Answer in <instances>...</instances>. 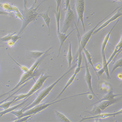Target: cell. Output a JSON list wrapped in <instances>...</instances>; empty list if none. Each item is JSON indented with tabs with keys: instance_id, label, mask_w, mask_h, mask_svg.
Instances as JSON below:
<instances>
[{
	"instance_id": "6da1fadb",
	"label": "cell",
	"mask_w": 122,
	"mask_h": 122,
	"mask_svg": "<svg viewBox=\"0 0 122 122\" xmlns=\"http://www.w3.org/2000/svg\"><path fill=\"white\" fill-rule=\"evenodd\" d=\"M122 7V6H121L116 8L111 13L107 16L106 17L103 19L100 22H99L94 27L91 29L89 31L87 32L81 38L80 37V34H79V31H78L79 34L78 33V35L79 36V37H78V38L79 41V48L78 51H77V54L76 55V59L77 58V66H81V65L82 60V53L83 51V50L84 48H86L87 44H88V43L89 41L92 36L93 35V33H94V31L101 23L104 22L108 17L110 16L111 15H112L113 13H114L115 11H117L118 9H120Z\"/></svg>"
},
{
	"instance_id": "7a4b0ae2",
	"label": "cell",
	"mask_w": 122,
	"mask_h": 122,
	"mask_svg": "<svg viewBox=\"0 0 122 122\" xmlns=\"http://www.w3.org/2000/svg\"><path fill=\"white\" fill-rule=\"evenodd\" d=\"M49 52V51H48L46 52L41 57L36 60V61L34 63L31 67L29 68V71L28 72L26 73H23L17 84L11 90L6 93H4L5 96L9 94L14 91H15L20 87L23 86L27 82L29 81L32 79H34L36 76H38V68L40 64L46 57L49 55L48 53Z\"/></svg>"
},
{
	"instance_id": "3957f363",
	"label": "cell",
	"mask_w": 122,
	"mask_h": 122,
	"mask_svg": "<svg viewBox=\"0 0 122 122\" xmlns=\"http://www.w3.org/2000/svg\"><path fill=\"white\" fill-rule=\"evenodd\" d=\"M42 3L39 4L36 8H34L33 4L31 7L28 8L27 7V0H24V9L21 10H20L24 18V20L22 26L18 33L19 35L22 34L30 23L35 21L39 16L38 10H39V7Z\"/></svg>"
},
{
	"instance_id": "277c9868",
	"label": "cell",
	"mask_w": 122,
	"mask_h": 122,
	"mask_svg": "<svg viewBox=\"0 0 122 122\" xmlns=\"http://www.w3.org/2000/svg\"><path fill=\"white\" fill-rule=\"evenodd\" d=\"M77 66V64H76L74 65L73 67L70 68L69 70L67 71L65 73L62 75V76L60 77L58 79H57L55 82H53L52 84L50 85L49 86L46 87L45 89L43 90L41 92L39 93L38 96L32 102H31L29 105L26 106L25 107L23 108L24 109V112L28 110V109L32 108L33 107L37 105H39L41 103L42 101H43L49 95L51 92L52 91L54 87L56 86L59 82L62 79H63L67 74L69 73L70 72H71L72 70H73Z\"/></svg>"
},
{
	"instance_id": "5b68a950",
	"label": "cell",
	"mask_w": 122,
	"mask_h": 122,
	"mask_svg": "<svg viewBox=\"0 0 122 122\" xmlns=\"http://www.w3.org/2000/svg\"><path fill=\"white\" fill-rule=\"evenodd\" d=\"M51 77H52V76H51L44 74L43 73H42L28 92L25 94H20L15 97V103L28 98L29 97H31L41 88L46 80Z\"/></svg>"
},
{
	"instance_id": "8992f818",
	"label": "cell",
	"mask_w": 122,
	"mask_h": 122,
	"mask_svg": "<svg viewBox=\"0 0 122 122\" xmlns=\"http://www.w3.org/2000/svg\"><path fill=\"white\" fill-rule=\"evenodd\" d=\"M55 13V18H56V25L57 34L58 37L60 42V46L59 50L58 55L57 57H58L60 55L61 50L62 49V47L64 45L65 42L67 40L68 37L74 31V30L76 29H74L72 30L70 32L68 35L66 33H64L61 32L60 31V18H61V10H59L58 12H54Z\"/></svg>"
},
{
	"instance_id": "52a82bcc",
	"label": "cell",
	"mask_w": 122,
	"mask_h": 122,
	"mask_svg": "<svg viewBox=\"0 0 122 122\" xmlns=\"http://www.w3.org/2000/svg\"><path fill=\"white\" fill-rule=\"evenodd\" d=\"M122 97L115 98L111 100L104 101L94 105L93 109L91 112V114L97 115L100 113L101 111L106 110L107 108L112 105L120 101Z\"/></svg>"
},
{
	"instance_id": "ba28073f",
	"label": "cell",
	"mask_w": 122,
	"mask_h": 122,
	"mask_svg": "<svg viewBox=\"0 0 122 122\" xmlns=\"http://www.w3.org/2000/svg\"><path fill=\"white\" fill-rule=\"evenodd\" d=\"M75 7L76 11L78 18L77 25L81 22L84 31H85V27L84 22V14L85 10V0H75Z\"/></svg>"
},
{
	"instance_id": "9c48e42d",
	"label": "cell",
	"mask_w": 122,
	"mask_h": 122,
	"mask_svg": "<svg viewBox=\"0 0 122 122\" xmlns=\"http://www.w3.org/2000/svg\"><path fill=\"white\" fill-rule=\"evenodd\" d=\"M65 19L63 23L61 32L66 33L70 27L71 23L74 20V14L73 11L71 9L70 6H69L66 11Z\"/></svg>"
},
{
	"instance_id": "30bf717a",
	"label": "cell",
	"mask_w": 122,
	"mask_h": 122,
	"mask_svg": "<svg viewBox=\"0 0 122 122\" xmlns=\"http://www.w3.org/2000/svg\"><path fill=\"white\" fill-rule=\"evenodd\" d=\"M122 114V109L119 111L112 113H99L97 114L94 115L92 116L88 117H82V119L80 121V122H82L83 121L86 120H91L94 119H105L111 117L116 116L118 115Z\"/></svg>"
},
{
	"instance_id": "8fae6325",
	"label": "cell",
	"mask_w": 122,
	"mask_h": 122,
	"mask_svg": "<svg viewBox=\"0 0 122 122\" xmlns=\"http://www.w3.org/2000/svg\"><path fill=\"white\" fill-rule=\"evenodd\" d=\"M121 10H122V7L118 9L117 10V12L112 16L109 19L107 20V21L104 22L99 27H98L97 29H96L93 33V35L97 33L101 30H103V29L105 28L106 27L109 25L110 23L115 21L120 17H122V13L121 11Z\"/></svg>"
},
{
	"instance_id": "7c38bea8",
	"label": "cell",
	"mask_w": 122,
	"mask_h": 122,
	"mask_svg": "<svg viewBox=\"0 0 122 122\" xmlns=\"http://www.w3.org/2000/svg\"><path fill=\"white\" fill-rule=\"evenodd\" d=\"M84 60L85 62V70H86V74L85 75V80L86 81V83L91 93L97 98V99L98 98L96 96V94L94 93V91L92 88V76L91 75L90 72V71L89 69V66L87 62V60H86V58L85 55H84Z\"/></svg>"
},
{
	"instance_id": "4fadbf2b",
	"label": "cell",
	"mask_w": 122,
	"mask_h": 122,
	"mask_svg": "<svg viewBox=\"0 0 122 122\" xmlns=\"http://www.w3.org/2000/svg\"><path fill=\"white\" fill-rule=\"evenodd\" d=\"M83 67H79L77 66L76 67L74 73L73 74L72 76L70 77V79L67 82L64 88H63V90L61 91V92L59 94V95L57 97H56V98L55 99H54V100H52V101H55L56 100L61 96H62V94H63V93L67 89V88H68L71 84H72V83L75 80L76 75H77V74L80 72L82 68Z\"/></svg>"
},
{
	"instance_id": "5bb4252c",
	"label": "cell",
	"mask_w": 122,
	"mask_h": 122,
	"mask_svg": "<svg viewBox=\"0 0 122 122\" xmlns=\"http://www.w3.org/2000/svg\"><path fill=\"white\" fill-rule=\"evenodd\" d=\"M102 60H103V64H102V67L99 71H97L98 76L99 77L100 76L102 75L104 72L105 73L107 79H111L110 74H109V69H108V66L107 63L106 58L105 54L102 56Z\"/></svg>"
},
{
	"instance_id": "9a60e30c",
	"label": "cell",
	"mask_w": 122,
	"mask_h": 122,
	"mask_svg": "<svg viewBox=\"0 0 122 122\" xmlns=\"http://www.w3.org/2000/svg\"><path fill=\"white\" fill-rule=\"evenodd\" d=\"M0 8L3 10L4 11L10 13V12H19L21 13L20 10L16 6H13L12 4L8 3L5 2L3 3H0Z\"/></svg>"
},
{
	"instance_id": "2e32d148",
	"label": "cell",
	"mask_w": 122,
	"mask_h": 122,
	"mask_svg": "<svg viewBox=\"0 0 122 122\" xmlns=\"http://www.w3.org/2000/svg\"><path fill=\"white\" fill-rule=\"evenodd\" d=\"M119 20H118L116 23L115 25H114L113 27L111 28V29H110V31L108 32V33L105 36L104 40H103V42L102 43V44L101 45V54L102 56L104 55L105 54V50L106 47L107 45L108 41H109V39H110V36H111V34L112 33V32L114 28H115V26H116L117 25V23H118V22H119Z\"/></svg>"
},
{
	"instance_id": "e0dca14e",
	"label": "cell",
	"mask_w": 122,
	"mask_h": 122,
	"mask_svg": "<svg viewBox=\"0 0 122 122\" xmlns=\"http://www.w3.org/2000/svg\"><path fill=\"white\" fill-rule=\"evenodd\" d=\"M122 36H121V39L118 42V43L117 44L115 47L114 50L113 51V53L111 54L110 57L108 59L107 61V63L109 65V64L111 63L112 61L114 58L119 53L120 51H122Z\"/></svg>"
},
{
	"instance_id": "ac0fdd59",
	"label": "cell",
	"mask_w": 122,
	"mask_h": 122,
	"mask_svg": "<svg viewBox=\"0 0 122 122\" xmlns=\"http://www.w3.org/2000/svg\"><path fill=\"white\" fill-rule=\"evenodd\" d=\"M122 94H114L113 92V91L111 90L107 94L104 96L103 98H102L101 99L92 104L91 106H94V105H96L102 101H104L111 100L117 97L122 96Z\"/></svg>"
},
{
	"instance_id": "d6986e66",
	"label": "cell",
	"mask_w": 122,
	"mask_h": 122,
	"mask_svg": "<svg viewBox=\"0 0 122 122\" xmlns=\"http://www.w3.org/2000/svg\"><path fill=\"white\" fill-rule=\"evenodd\" d=\"M28 98L25 100L24 101L22 102V103H20V104H18V105L13 106L11 107H10L9 108H8L7 109L4 110V111L0 112V117H1L3 116L6 114L9 113H10L12 111H15L16 109H18L20 107H21L22 106L24 105L28 101Z\"/></svg>"
},
{
	"instance_id": "ffe728a7",
	"label": "cell",
	"mask_w": 122,
	"mask_h": 122,
	"mask_svg": "<svg viewBox=\"0 0 122 122\" xmlns=\"http://www.w3.org/2000/svg\"><path fill=\"white\" fill-rule=\"evenodd\" d=\"M50 8L46 12L43 13H39V16L41 17L43 19L46 25L48 28L49 32H50V26L51 22V19L49 15Z\"/></svg>"
},
{
	"instance_id": "44dd1931",
	"label": "cell",
	"mask_w": 122,
	"mask_h": 122,
	"mask_svg": "<svg viewBox=\"0 0 122 122\" xmlns=\"http://www.w3.org/2000/svg\"><path fill=\"white\" fill-rule=\"evenodd\" d=\"M53 47H50L48 49L44 51H30V53H31V57L35 59L36 60L39 59L43 55H44L46 52L49 51L51 50L53 48Z\"/></svg>"
},
{
	"instance_id": "7402d4cb",
	"label": "cell",
	"mask_w": 122,
	"mask_h": 122,
	"mask_svg": "<svg viewBox=\"0 0 122 122\" xmlns=\"http://www.w3.org/2000/svg\"><path fill=\"white\" fill-rule=\"evenodd\" d=\"M83 51L84 53L85 56L86 57V59L88 60V63L92 66V67L93 68V69H94L95 72H96V74L98 76V80H99V77L98 76L97 73V71L96 70L95 68L94 65H93V62L92 61V57L90 53L89 52L88 50L86 49V48H84L83 50Z\"/></svg>"
},
{
	"instance_id": "603a6c76",
	"label": "cell",
	"mask_w": 122,
	"mask_h": 122,
	"mask_svg": "<svg viewBox=\"0 0 122 122\" xmlns=\"http://www.w3.org/2000/svg\"><path fill=\"white\" fill-rule=\"evenodd\" d=\"M68 63L69 68L71 67L72 64V63L73 57L72 51V44L70 42H69V48H68V51L66 56Z\"/></svg>"
},
{
	"instance_id": "cb8c5ba5",
	"label": "cell",
	"mask_w": 122,
	"mask_h": 122,
	"mask_svg": "<svg viewBox=\"0 0 122 122\" xmlns=\"http://www.w3.org/2000/svg\"><path fill=\"white\" fill-rule=\"evenodd\" d=\"M55 113L56 115L58 117L59 120L62 122H71L69 119H68L64 114L61 113L57 110H55Z\"/></svg>"
},
{
	"instance_id": "d4e9b609",
	"label": "cell",
	"mask_w": 122,
	"mask_h": 122,
	"mask_svg": "<svg viewBox=\"0 0 122 122\" xmlns=\"http://www.w3.org/2000/svg\"><path fill=\"white\" fill-rule=\"evenodd\" d=\"M15 98H14L13 100L11 101L5 102L1 105H0V108H2L4 110H6L10 107V106L13 103H15Z\"/></svg>"
},
{
	"instance_id": "484cf974",
	"label": "cell",
	"mask_w": 122,
	"mask_h": 122,
	"mask_svg": "<svg viewBox=\"0 0 122 122\" xmlns=\"http://www.w3.org/2000/svg\"><path fill=\"white\" fill-rule=\"evenodd\" d=\"M8 54L9 56L11 58V59L12 60L15 62V63L20 68L21 70H22V71L23 72V73H26L29 71V69L28 68V67H27L25 66L22 65L21 64L19 63L18 62H17L14 59H13V58H12V57L10 56V54H9V53H8Z\"/></svg>"
},
{
	"instance_id": "4316f807",
	"label": "cell",
	"mask_w": 122,
	"mask_h": 122,
	"mask_svg": "<svg viewBox=\"0 0 122 122\" xmlns=\"http://www.w3.org/2000/svg\"><path fill=\"white\" fill-rule=\"evenodd\" d=\"M122 58L118 59L116 62L113 67L111 71V73L112 74L115 70L119 67H122Z\"/></svg>"
},
{
	"instance_id": "83f0119b",
	"label": "cell",
	"mask_w": 122,
	"mask_h": 122,
	"mask_svg": "<svg viewBox=\"0 0 122 122\" xmlns=\"http://www.w3.org/2000/svg\"><path fill=\"white\" fill-rule=\"evenodd\" d=\"M15 34H16V32H14L13 33H9L7 35L1 38L0 39V41H1L3 42H7L9 40H11L12 36Z\"/></svg>"
},
{
	"instance_id": "f1b7e54d",
	"label": "cell",
	"mask_w": 122,
	"mask_h": 122,
	"mask_svg": "<svg viewBox=\"0 0 122 122\" xmlns=\"http://www.w3.org/2000/svg\"><path fill=\"white\" fill-rule=\"evenodd\" d=\"M24 112V109L23 108V109H21V110H17V111H15H15H12L10 113L15 115V116L16 117V119H17L20 118V117H21Z\"/></svg>"
},
{
	"instance_id": "f546056e",
	"label": "cell",
	"mask_w": 122,
	"mask_h": 122,
	"mask_svg": "<svg viewBox=\"0 0 122 122\" xmlns=\"http://www.w3.org/2000/svg\"><path fill=\"white\" fill-rule=\"evenodd\" d=\"M33 116V115H29L27 116L23 117L21 118H19V119H16L15 121H13L14 122H25L29 120L30 118Z\"/></svg>"
},
{
	"instance_id": "4dcf8cb0",
	"label": "cell",
	"mask_w": 122,
	"mask_h": 122,
	"mask_svg": "<svg viewBox=\"0 0 122 122\" xmlns=\"http://www.w3.org/2000/svg\"><path fill=\"white\" fill-rule=\"evenodd\" d=\"M49 0H44L42 2ZM54 0L56 1V12H58L59 11V10H61L62 0Z\"/></svg>"
},
{
	"instance_id": "1f68e13d",
	"label": "cell",
	"mask_w": 122,
	"mask_h": 122,
	"mask_svg": "<svg viewBox=\"0 0 122 122\" xmlns=\"http://www.w3.org/2000/svg\"><path fill=\"white\" fill-rule=\"evenodd\" d=\"M20 90H21V88L18 89L17 91H16L15 92H14V93H13L12 94H11V95H10V96H9L8 97H7L5 98V99H4V100H3L1 101L0 102V105H1V104H2V103H4V102H5L7 101V100H8L10 99V98L12 97L14 95H15V94H16V93H17Z\"/></svg>"
},
{
	"instance_id": "d6a6232c",
	"label": "cell",
	"mask_w": 122,
	"mask_h": 122,
	"mask_svg": "<svg viewBox=\"0 0 122 122\" xmlns=\"http://www.w3.org/2000/svg\"><path fill=\"white\" fill-rule=\"evenodd\" d=\"M70 0H65V8L64 9V11H66L69 6H70Z\"/></svg>"
},
{
	"instance_id": "836d02e7",
	"label": "cell",
	"mask_w": 122,
	"mask_h": 122,
	"mask_svg": "<svg viewBox=\"0 0 122 122\" xmlns=\"http://www.w3.org/2000/svg\"><path fill=\"white\" fill-rule=\"evenodd\" d=\"M15 15V17L16 18L19 19H20V20H22V21H23L24 20V18L23 15H22V14L21 13H19V12H14Z\"/></svg>"
},
{
	"instance_id": "e575fe53",
	"label": "cell",
	"mask_w": 122,
	"mask_h": 122,
	"mask_svg": "<svg viewBox=\"0 0 122 122\" xmlns=\"http://www.w3.org/2000/svg\"><path fill=\"white\" fill-rule=\"evenodd\" d=\"M7 45L10 47H13L15 44V43L12 40H10L7 42Z\"/></svg>"
},
{
	"instance_id": "d590c367",
	"label": "cell",
	"mask_w": 122,
	"mask_h": 122,
	"mask_svg": "<svg viewBox=\"0 0 122 122\" xmlns=\"http://www.w3.org/2000/svg\"><path fill=\"white\" fill-rule=\"evenodd\" d=\"M9 13L6 12L4 11L0 10V15H8Z\"/></svg>"
},
{
	"instance_id": "8d00e7d4",
	"label": "cell",
	"mask_w": 122,
	"mask_h": 122,
	"mask_svg": "<svg viewBox=\"0 0 122 122\" xmlns=\"http://www.w3.org/2000/svg\"><path fill=\"white\" fill-rule=\"evenodd\" d=\"M117 76L118 79H122V73H119L117 74Z\"/></svg>"
},
{
	"instance_id": "74e56055",
	"label": "cell",
	"mask_w": 122,
	"mask_h": 122,
	"mask_svg": "<svg viewBox=\"0 0 122 122\" xmlns=\"http://www.w3.org/2000/svg\"><path fill=\"white\" fill-rule=\"evenodd\" d=\"M97 1L101 0H97ZM111 0L114 1V2H122V0Z\"/></svg>"
},
{
	"instance_id": "f35d334b",
	"label": "cell",
	"mask_w": 122,
	"mask_h": 122,
	"mask_svg": "<svg viewBox=\"0 0 122 122\" xmlns=\"http://www.w3.org/2000/svg\"><path fill=\"white\" fill-rule=\"evenodd\" d=\"M38 0H34V4H36L37 1H38Z\"/></svg>"
},
{
	"instance_id": "ab89813d",
	"label": "cell",
	"mask_w": 122,
	"mask_h": 122,
	"mask_svg": "<svg viewBox=\"0 0 122 122\" xmlns=\"http://www.w3.org/2000/svg\"><path fill=\"white\" fill-rule=\"evenodd\" d=\"M4 47V46H3V45H0V48H1V47Z\"/></svg>"
}]
</instances>
